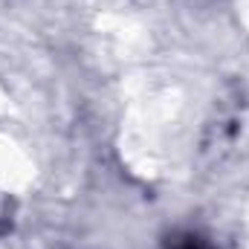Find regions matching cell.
I'll use <instances>...</instances> for the list:
<instances>
[{
	"label": "cell",
	"instance_id": "6da1fadb",
	"mask_svg": "<svg viewBox=\"0 0 249 249\" xmlns=\"http://www.w3.org/2000/svg\"><path fill=\"white\" fill-rule=\"evenodd\" d=\"M174 249H206V247H203V244H200L197 238H186L183 244H177V247H174Z\"/></svg>",
	"mask_w": 249,
	"mask_h": 249
}]
</instances>
